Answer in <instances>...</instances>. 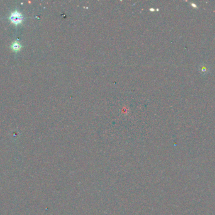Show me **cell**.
<instances>
[{"instance_id": "cell-1", "label": "cell", "mask_w": 215, "mask_h": 215, "mask_svg": "<svg viewBox=\"0 0 215 215\" xmlns=\"http://www.w3.org/2000/svg\"><path fill=\"white\" fill-rule=\"evenodd\" d=\"M10 20L13 24L15 25L20 24L21 22L23 21V16L20 12L16 11L11 13L10 17Z\"/></svg>"}, {"instance_id": "cell-2", "label": "cell", "mask_w": 215, "mask_h": 215, "mask_svg": "<svg viewBox=\"0 0 215 215\" xmlns=\"http://www.w3.org/2000/svg\"><path fill=\"white\" fill-rule=\"evenodd\" d=\"M11 47H12V49L13 50V51H18V50L20 49L21 45L18 42H14L12 44Z\"/></svg>"}]
</instances>
